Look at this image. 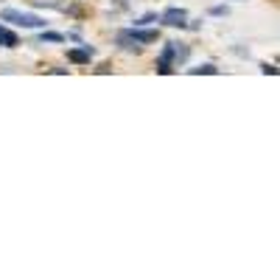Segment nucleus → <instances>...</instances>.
Returning a JSON list of instances; mask_svg holds the SVG:
<instances>
[{"label":"nucleus","mask_w":280,"mask_h":280,"mask_svg":"<svg viewBox=\"0 0 280 280\" xmlns=\"http://www.w3.org/2000/svg\"><path fill=\"white\" fill-rule=\"evenodd\" d=\"M0 17L6 20V23L23 25V28H42V25H45V20L37 17V14H31V12H14V9H6Z\"/></svg>","instance_id":"f257e3e1"},{"label":"nucleus","mask_w":280,"mask_h":280,"mask_svg":"<svg viewBox=\"0 0 280 280\" xmlns=\"http://www.w3.org/2000/svg\"><path fill=\"white\" fill-rule=\"evenodd\" d=\"M160 23L168 28H188V12L185 9H165L160 14Z\"/></svg>","instance_id":"f03ea898"},{"label":"nucleus","mask_w":280,"mask_h":280,"mask_svg":"<svg viewBox=\"0 0 280 280\" xmlns=\"http://www.w3.org/2000/svg\"><path fill=\"white\" fill-rule=\"evenodd\" d=\"M177 59V42H165L157 59V73H171V62Z\"/></svg>","instance_id":"7ed1b4c3"},{"label":"nucleus","mask_w":280,"mask_h":280,"mask_svg":"<svg viewBox=\"0 0 280 280\" xmlns=\"http://www.w3.org/2000/svg\"><path fill=\"white\" fill-rule=\"evenodd\" d=\"M126 37H132L134 42H140V45H149V42H154V39L160 37L157 31H143L140 25H134V28H129V31H123Z\"/></svg>","instance_id":"20e7f679"},{"label":"nucleus","mask_w":280,"mask_h":280,"mask_svg":"<svg viewBox=\"0 0 280 280\" xmlns=\"http://www.w3.org/2000/svg\"><path fill=\"white\" fill-rule=\"evenodd\" d=\"M67 59L73 62V65H90V59H92V48H90V45H84V48L67 51Z\"/></svg>","instance_id":"39448f33"},{"label":"nucleus","mask_w":280,"mask_h":280,"mask_svg":"<svg viewBox=\"0 0 280 280\" xmlns=\"http://www.w3.org/2000/svg\"><path fill=\"white\" fill-rule=\"evenodd\" d=\"M0 45H3V48H17L20 37L14 34V31H9V28H3V25H0Z\"/></svg>","instance_id":"423d86ee"},{"label":"nucleus","mask_w":280,"mask_h":280,"mask_svg":"<svg viewBox=\"0 0 280 280\" xmlns=\"http://www.w3.org/2000/svg\"><path fill=\"white\" fill-rule=\"evenodd\" d=\"M188 73H191V76H202V73L216 76V73H219V67H216V65H202V67H191Z\"/></svg>","instance_id":"0eeeda50"},{"label":"nucleus","mask_w":280,"mask_h":280,"mask_svg":"<svg viewBox=\"0 0 280 280\" xmlns=\"http://www.w3.org/2000/svg\"><path fill=\"white\" fill-rule=\"evenodd\" d=\"M39 42H65V34H56V31H42V34H39Z\"/></svg>","instance_id":"6e6552de"},{"label":"nucleus","mask_w":280,"mask_h":280,"mask_svg":"<svg viewBox=\"0 0 280 280\" xmlns=\"http://www.w3.org/2000/svg\"><path fill=\"white\" fill-rule=\"evenodd\" d=\"M154 20H157V14H154V12H149V14H143V17H140L134 25H149V23H154Z\"/></svg>","instance_id":"1a4fd4ad"},{"label":"nucleus","mask_w":280,"mask_h":280,"mask_svg":"<svg viewBox=\"0 0 280 280\" xmlns=\"http://www.w3.org/2000/svg\"><path fill=\"white\" fill-rule=\"evenodd\" d=\"M261 73H266V76H269V73L277 76V73H280V67H274V65H261Z\"/></svg>","instance_id":"9d476101"},{"label":"nucleus","mask_w":280,"mask_h":280,"mask_svg":"<svg viewBox=\"0 0 280 280\" xmlns=\"http://www.w3.org/2000/svg\"><path fill=\"white\" fill-rule=\"evenodd\" d=\"M185 59H188V48L185 45L179 48V42H177V62H185Z\"/></svg>","instance_id":"9b49d317"},{"label":"nucleus","mask_w":280,"mask_h":280,"mask_svg":"<svg viewBox=\"0 0 280 280\" xmlns=\"http://www.w3.org/2000/svg\"><path fill=\"white\" fill-rule=\"evenodd\" d=\"M210 14H213V17H221V14H227V6H213Z\"/></svg>","instance_id":"f8f14e48"}]
</instances>
